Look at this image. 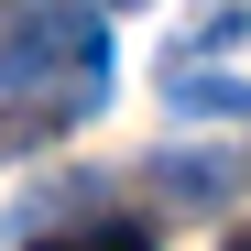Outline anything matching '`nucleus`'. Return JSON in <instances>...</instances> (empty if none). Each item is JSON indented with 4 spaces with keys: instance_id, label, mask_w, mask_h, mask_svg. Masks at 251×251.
<instances>
[{
    "instance_id": "obj_1",
    "label": "nucleus",
    "mask_w": 251,
    "mask_h": 251,
    "mask_svg": "<svg viewBox=\"0 0 251 251\" xmlns=\"http://www.w3.org/2000/svg\"><path fill=\"white\" fill-rule=\"evenodd\" d=\"M109 22L99 11H0V99H44V88H76V76H109Z\"/></svg>"
},
{
    "instance_id": "obj_2",
    "label": "nucleus",
    "mask_w": 251,
    "mask_h": 251,
    "mask_svg": "<svg viewBox=\"0 0 251 251\" xmlns=\"http://www.w3.org/2000/svg\"><path fill=\"white\" fill-rule=\"evenodd\" d=\"M99 99H109V76H76V88H44V99H0V153H44V142H66Z\"/></svg>"
},
{
    "instance_id": "obj_3",
    "label": "nucleus",
    "mask_w": 251,
    "mask_h": 251,
    "mask_svg": "<svg viewBox=\"0 0 251 251\" xmlns=\"http://www.w3.org/2000/svg\"><path fill=\"white\" fill-rule=\"evenodd\" d=\"M153 186H164V197H186V207H219V197L240 186V164H229V153H164V164H153Z\"/></svg>"
},
{
    "instance_id": "obj_4",
    "label": "nucleus",
    "mask_w": 251,
    "mask_h": 251,
    "mask_svg": "<svg viewBox=\"0 0 251 251\" xmlns=\"http://www.w3.org/2000/svg\"><path fill=\"white\" fill-rule=\"evenodd\" d=\"M164 99H175L186 120H251V88H240V76H197V66H175V76H164Z\"/></svg>"
},
{
    "instance_id": "obj_5",
    "label": "nucleus",
    "mask_w": 251,
    "mask_h": 251,
    "mask_svg": "<svg viewBox=\"0 0 251 251\" xmlns=\"http://www.w3.org/2000/svg\"><path fill=\"white\" fill-rule=\"evenodd\" d=\"M22 251H164V229H142V219H88V229H44V240H22Z\"/></svg>"
},
{
    "instance_id": "obj_6",
    "label": "nucleus",
    "mask_w": 251,
    "mask_h": 251,
    "mask_svg": "<svg viewBox=\"0 0 251 251\" xmlns=\"http://www.w3.org/2000/svg\"><path fill=\"white\" fill-rule=\"evenodd\" d=\"M240 33H251V11H197V33H186V44H240Z\"/></svg>"
},
{
    "instance_id": "obj_7",
    "label": "nucleus",
    "mask_w": 251,
    "mask_h": 251,
    "mask_svg": "<svg viewBox=\"0 0 251 251\" xmlns=\"http://www.w3.org/2000/svg\"><path fill=\"white\" fill-rule=\"evenodd\" d=\"M219 251H251V229H229V240H219Z\"/></svg>"
}]
</instances>
